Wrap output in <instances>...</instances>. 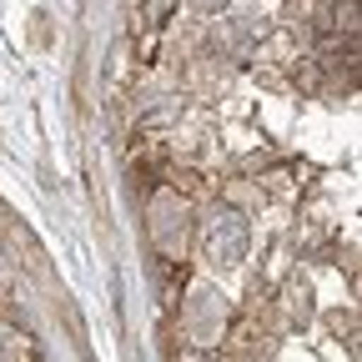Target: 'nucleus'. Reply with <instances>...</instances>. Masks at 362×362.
<instances>
[{
    "label": "nucleus",
    "mask_w": 362,
    "mask_h": 362,
    "mask_svg": "<svg viewBox=\"0 0 362 362\" xmlns=\"http://www.w3.org/2000/svg\"><path fill=\"white\" fill-rule=\"evenodd\" d=\"M247 247H252L247 216H242L237 206H216V211L206 216V226H202V252H206V262H211V267H237V262L247 257Z\"/></svg>",
    "instance_id": "1"
},
{
    "label": "nucleus",
    "mask_w": 362,
    "mask_h": 362,
    "mask_svg": "<svg viewBox=\"0 0 362 362\" xmlns=\"http://www.w3.org/2000/svg\"><path fill=\"white\" fill-rule=\"evenodd\" d=\"M181 327H187V337L192 342H202V347H211L216 337H221V327H226V297L216 292V287H192V297H187V307H181Z\"/></svg>",
    "instance_id": "2"
},
{
    "label": "nucleus",
    "mask_w": 362,
    "mask_h": 362,
    "mask_svg": "<svg viewBox=\"0 0 362 362\" xmlns=\"http://www.w3.org/2000/svg\"><path fill=\"white\" fill-rule=\"evenodd\" d=\"M151 237L166 257H181V247H187V202L181 197H171V192L151 197Z\"/></svg>",
    "instance_id": "3"
},
{
    "label": "nucleus",
    "mask_w": 362,
    "mask_h": 362,
    "mask_svg": "<svg viewBox=\"0 0 362 362\" xmlns=\"http://www.w3.org/2000/svg\"><path fill=\"white\" fill-rule=\"evenodd\" d=\"M0 362H6V352H0Z\"/></svg>",
    "instance_id": "4"
}]
</instances>
